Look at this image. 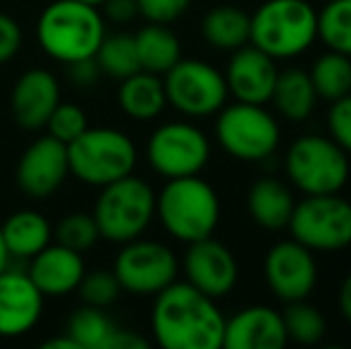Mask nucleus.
I'll list each match as a JSON object with an SVG mask.
<instances>
[{"mask_svg": "<svg viewBox=\"0 0 351 349\" xmlns=\"http://www.w3.org/2000/svg\"><path fill=\"white\" fill-rule=\"evenodd\" d=\"M225 321L215 299L191 282H170L151 309L153 340L162 349H220Z\"/></svg>", "mask_w": 351, "mask_h": 349, "instance_id": "nucleus-1", "label": "nucleus"}, {"mask_svg": "<svg viewBox=\"0 0 351 349\" xmlns=\"http://www.w3.org/2000/svg\"><path fill=\"white\" fill-rule=\"evenodd\" d=\"M106 34L101 8L82 0H53L36 19V41L41 51L65 65L96 56Z\"/></svg>", "mask_w": 351, "mask_h": 349, "instance_id": "nucleus-2", "label": "nucleus"}, {"mask_svg": "<svg viewBox=\"0 0 351 349\" xmlns=\"http://www.w3.org/2000/svg\"><path fill=\"white\" fill-rule=\"evenodd\" d=\"M220 213V196L199 175L167 180L156 194V218L177 242L191 244L213 237Z\"/></svg>", "mask_w": 351, "mask_h": 349, "instance_id": "nucleus-3", "label": "nucleus"}, {"mask_svg": "<svg viewBox=\"0 0 351 349\" xmlns=\"http://www.w3.org/2000/svg\"><path fill=\"white\" fill-rule=\"evenodd\" d=\"M318 38V12L308 0H265L251 14L249 43L275 60H291Z\"/></svg>", "mask_w": 351, "mask_h": 349, "instance_id": "nucleus-4", "label": "nucleus"}, {"mask_svg": "<svg viewBox=\"0 0 351 349\" xmlns=\"http://www.w3.org/2000/svg\"><path fill=\"white\" fill-rule=\"evenodd\" d=\"M93 220L101 239L110 244H125L141 237L156 218V191L146 180L134 173L101 186Z\"/></svg>", "mask_w": 351, "mask_h": 349, "instance_id": "nucleus-5", "label": "nucleus"}, {"mask_svg": "<svg viewBox=\"0 0 351 349\" xmlns=\"http://www.w3.org/2000/svg\"><path fill=\"white\" fill-rule=\"evenodd\" d=\"M70 175L88 186H106L132 175L136 168V144L115 127H86L67 144Z\"/></svg>", "mask_w": 351, "mask_h": 349, "instance_id": "nucleus-6", "label": "nucleus"}, {"mask_svg": "<svg viewBox=\"0 0 351 349\" xmlns=\"http://www.w3.org/2000/svg\"><path fill=\"white\" fill-rule=\"evenodd\" d=\"M285 173L304 196L339 194L351 177L349 154L323 134H304L285 154Z\"/></svg>", "mask_w": 351, "mask_h": 349, "instance_id": "nucleus-7", "label": "nucleus"}, {"mask_svg": "<svg viewBox=\"0 0 351 349\" xmlns=\"http://www.w3.org/2000/svg\"><path fill=\"white\" fill-rule=\"evenodd\" d=\"M215 115V139L232 158L263 163L280 149V122L261 103H225Z\"/></svg>", "mask_w": 351, "mask_h": 349, "instance_id": "nucleus-8", "label": "nucleus"}, {"mask_svg": "<svg viewBox=\"0 0 351 349\" xmlns=\"http://www.w3.org/2000/svg\"><path fill=\"white\" fill-rule=\"evenodd\" d=\"M291 239L311 252H339L351 244V201L339 194H315L296 201L289 218Z\"/></svg>", "mask_w": 351, "mask_h": 349, "instance_id": "nucleus-9", "label": "nucleus"}, {"mask_svg": "<svg viewBox=\"0 0 351 349\" xmlns=\"http://www.w3.org/2000/svg\"><path fill=\"white\" fill-rule=\"evenodd\" d=\"M167 106L186 117L215 115L227 103V82L217 67L199 58H180L162 75Z\"/></svg>", "mask_w": 351, "mask_h": 349, "instance_id": "nucleus-10", "label": "nucleus"}, {"mask_svg": "<svg viewBox=\"0 0 351 349\" xmlns=\"http://www.w3.org/2000/svg\"><path fill=\"white\" fill-rule=\"evenodd\" d=\"M146 160L165 180L201 175L210 160V139L191 122H165L148 136Z\"/></svg>", "mask_w": 351, "mask_h": 349, "instance_id": "nucleus-11", "label": "nucleus"}, {"mask_svg": "<svg viewBox=\"0 0 351 349\" xmlns=\"http://www.w3.org/2000/svg\"><path fill=\"white\" fill-rule=\"evenodd\" d=\"M120 247V254L112 263V273L122 292L134 297H156L177 280L180 263L167 244L136 237Z\"/></svg>", "mask_w": 351, "mask_h": 349, "instance_id": "nucleus-12", "label": "nucleus"}, {"mask_svg": "<svg viewBox=\"0 0 351 349\" xmlns=\"http://www.w3.org/2000/svg\"><path fill=\"white\" fill-rule=\"evenodd\" d=\"M265 282L280 302H299L318 285V263L308 247L296 239H282L273 244L263 261Z\"/></svg>", "mask_w": 351, "mask_h": 349, "instance_id": "nucleus-13", "label": "nucleus"}, {"mask_svg": "<svg viewBox=\"0 0 351 349\" xmlns=\"http://www.w3.org/2000/svg\"><path fill=\"white\" fill-rule=\"evenodd\" d=\"M70 175V158L67 144L58 141L56 136L43 134L34 139L19 156L14 168V182L34 201L51 199Z\"/></svg>", "mask_w": 351, "mask_h": 349, "instance_id": "nucleus-14", "label": "nucleus"}, {"mask_svg": "<svg viewBox=\"0 0 351 349\" xmlns=\"http://www.w3.org/2000/svg\"><path fill=\"white\" fill-rule=\"evenodd\" d=\"M184 275L186 282L196 289L217 299L227 297L239 280V263L227 244L213 237L191 242L184 254Z\"/></svg>", "mask_w": 351, "mask_h": 349, "instance_id": "nucleus-15", "label": "nucleus"}, {"mask_svg": "<svg viewBox=\"0 0 351 349\" xmlns=\"http://www.w3.org/2000/svg\"><path fill=\"white\" fill-rule=\"evenodd\" d=\"M278 75H280L278 60L270 58L268 53L258 51L256 46H251V43H246V46L232 51V58L227 62V70H225L227 91L237 101L265 106L273 98Z\"/></svg>", "mask_w": 351, "mask_h": 349, "instance_id": "nucleus-16", "label": "nucleus"}, {"mask_svg": "<svg viewBox=\"0 0 351 349\" xmlns=\"http://www.w3.org/2000/svg\"><path fill=\"white\" fill-rule=\"evenodd\" d=\"M60 103V82L46 67H32L17 77L10 93V110L22 130L38 132Z\"/></svg>", "mask_w": 351, "mask_h": 349, "instance_id": "nucleus-17", "label": "nucleus"}, {"mask_svg": "<svg viewBox=\"0 0 351 349\" xmlns=\"http://www.w3.org/2000/svg\"><path fill=\"white\" fill-rule=\"evenodd\" d=\"M43 297L22 270L5 268L0 273V337H19L34 330L43 316Z\"/></svg>", "mask_w": 351, "mask_h": 349, "instance_id": "nucleus-18", "label": "nucleus"}, {"mask_svg": "<svg viewBox=\"0 0 351 349\" xmlns=\"http://www.w3.org/2000/svg\"><path fill=\"white\" fill-rule=\"evenodd\" d=\"M84 273H86V263H84L82 254L58 242H51L36 256L29 258L27 270V275L36 285L38 292L51 299L77 292Z\"/></svg>", "mask_w": 351, "mask_h": 349, "instance_id": "nucleus-19", "label": "nucleus"}, {"mask_svg": "<svg viewBox=\"0 0 351 349\" xmlns=\"http://www.w3.org/2000/svg\"><path fill=\"white\" fill-rule=\"evenodd\" d=\"M287 342L282 313L273 306H246L225 321L222 347L227 349H282Z\"/></svg>", "mask_w": 351, "mask_h": 349, "instance_id": "nucleus-20", "label": "nucleus"}, {"mask_svg": "<svg viewBox=\"0 0 351 349\" xmlns=\"http://www.w3.org/2000/svg\"><path fill=\"white\" fill-rule=\"evenodd\" d=\"M294 191L275 177H261L246 194V208L256 225L265 230H285L294 213Z\"/></svg>", "mask_w": 351, "mask_h": 349, "instance_id": "nucleus-21", "label": "nucleus"}, {"mask_svg": "<svg viewBox=\"0 0 351 349\" xmlns=\"http://www.w3.org/2000/svg\"><path fill=\"white\" fill-rule=\"evenodd\" d=\"M0 234H3L10 258L29 261L53 242V225L38 210L22 208L8 215V220L0 225Z\"/></svg>", "mask_w": 351, "mask_h": 349, "instance_id": "nucleus-22", "label": "nucleus"}, {"mask_svg": "<svg viewBox=\"0 0 351 349\" xmlns=\"http://www.w3.org/2000/svg\"><path fill=\"white\" fill-rule=\"evenodd\" d=\"M117 106L127 117L139 122L156 120L167 106L165 84L160 75L139 70L134 75L120 80L117 88Z\"/></svg>", "mask_w": 351, "mask_h": 349, "instance_id": "nucleus-23", "label": "nucleus"}, {"mask_svg": "<svg viewBox=\"0 0 351 349\" xmlns=\"http://www.w3.org/2000/svg\"><path fill=\"white\" fill-rule=\"evenodd\" d=\"M270 103L285 120L306 122L318 106V91H315L308 72L299 70V67H289L278 75Z\"/></svg>", "mask_w": 351, "mask_h": 349, "instance_id": "nucleus-24", "label": "nucleus"}, {"mask_svg": "<svg viewBox=\"0 0 351 349\" xmlns=\"http://www.w3.org/2000/svg\"><path fill=\"white\" fill-rule=\"evenodd\" d=\"M201 34L215 51H237L251 36V14L234 5H217L201 19Z\"/></svg>", "mask_w": 351, "mask_h": 349, "instance_id": "nucleus-25", "label": "nucleus"}, {"mask_svg": "<svg viewBox=\"0 0 351 349\" xmlns=\"http://www.w3.org/2000/svg\"><path fill=\"white\" fill-rule=\"evenodd\" d=\"M134 43L141 70L153 72V75L162 77L182 58L180 36L167 24L148 22L134 34Z\"/></svg>", "mask_w": 351, "mask_h": 349, "instance_id": "nucleus-26", "label": "nucleus"}, {"mask_svg": "<svg viewBox=\"0 0 351 349\" xmlns=\"http://www.w3.org/2000/svg\"><path fill=\"white\" fill-rule=\"evenodd\" d=\"M122 328L101 306H79L67 321V335L79 349H115Z\"/></svg>", "mask_w": 351, "mask_h": 349, "instance_id": "nucleus-27", "label": "nucleus"}, {"mask_svg": "<svg viewBox=\"0 0 351 349\" xmlns=\"http://www.w3.org/2000/svg\"><path fill=\"white\" fill-rule=\"evenodd\" d=\"M318 98L323 101H337L351 93V58L337 51H328L315 58L308 70Z\"/></svg>", "mask_w": 351, "mask_h": 349, "instance_id": "nucleus-28", "label": "nucleus"}, {"mask_svg": "<svg viewBox=\"0 0 351 349\" xmlns=\"http://www.w3.org/2000/svg\"><path fill=\"white\" fill-rule=\"evenodd\" d=\"M93 58L101 67V75H108L117 82L141 70L134 34H106Z\"/></svg>", "mask_w": 351, "mask_h": 349, "instance_id": "nucleus-29", "label": "nucleus"}, {"mask_svg": "<svg viewBox=\"0 0 351 349\" xmlns=\"http://www.w3.org/2000/svg\"><path fill=\"white\" fill-rule=\"evenodd\" d=\"M282 321H285L287 340L296 345H318L328 333V321L320 309L306 299L287 304V309L282 311Z\"/></svg>", "mask_w": 351, "mask_h": 349, "instance_id": "nucleus-30", "label": "nucleus"}, {"mask_svg": "<svg viewBox=\"0 0 351 349\" xmlns=\"http://www.w3.org/2000/svg\"><path fill=\"white\" fill-rule=\"evenodd\" d=\"M318 38L328 51L351 58V0H328L318 12Z\"/></svg>", "mask_w": 351, "mask_h": 349, "instance_id": "nucleus-31", "label": "nucleus"}, {"mask_svg": "<svg viewBox=\"0 0 351 349\" xmlns=\"http://www.w3.org/2000/svg\"><path fill=\"white\" fill-rule=\"evenodd\" d=\"M53 239L62 247L84 254L101 239V232H98L93 213L74 210V213H67L65 218L58 220V225L53 228Z\"/></svg>", "mask_w": 351, "mask_h": 349, "instance_id": "nucleus-32", "label": "nucleus"}, {"mask_svg": "<svg viewBox=\"0 0 351 349\" xmlns=\"http://www.w3.org/2000/svg\"><path fill=\"white\" fill-rule=\"evenodd\" d=\"M77 292H79V297H82V302L88 304V306L108 309L117 302V297L122 294V287L112 270L98 268V270H86V273H84Z\"/></svg>", "mask_w": 351, "mask_h": 349, "instance_id": "nucleus-33", "label": "nucleus"}, {"mask_svg": "<svg viewBox=\"0 0 351 349\" xmlns=\"http://www.w3.org/2000/svg\"><path fill=\"white\" fill-rule=\"evenodd\" d=\"M88 127V117L84 112V108H79L77 103H58L56 110L51 112L46 122V134L56 136L62 144H70V141L77 139L84 130Z\"/></svg>", "mask_w": 351, "mask_h": 349, "instance_id": "nucleus-34", "label": "nucleus"}, {"mask_svg": "<svg viewBox=\"0 0 351 349\" xmlns=\"http://www.w3.org/2000/svg\"><path fill=\"white\" fill-rule=\"evenodd\" d=\"M328 130L330 136L351 156V93L330 103Z\"/></svg>", "mask_w": 351, "mask_h": 349, "instance_id": "nucleus-35", "label": "nucleus"}, {"mask_svg": "<svg viewBox=\"0 0 351 349\" xmlns=\"http://www.w3.org/2000/svg\"><path fill=\"white\" fill-rule=\"evenodd\" d=\"M139 17L153 24H172L191 8V0H136Z\"/></svg>", "mask_w": 351, "mask_h": 349, "instance_id": "nucleus-36", "label": "nucleus"}, {"mask_svg": "<svg viewBox=\"0 0 351 349\" xmlns=\"http://www.w3.org/2000/svg\"><path fill=\"white\" fill-rule=\"evenodd\" d=\"M22 48V27L14 17L0 12V65H8Z\"/></svg>", "mask_w": 351, "mask_h": 349, "instance_id": "nucleus-37", "label": "nucleus"}, {"mask_svg": "<svg viewBox=\"0 0 351 349\" xmlns=\"http://www.w3.org/2000/svg\"><path fill=\"white\" fill-rule=\"evenodd\" d=\"M101 8H103V17L115 24H130L139 17L136 0H106Z\"/></svg>", "mask_w": 351, "mask_h": 349, "instance_id": "nucleus-38", "label": "nucleus"}, {"mask_svg": "<svg viewBox=\"0 0 351 349\" xmlns=\"http://www.w3.org/2000/svg\"><path fill=\"white\" fill-rule=\"evenodd\" d=\"M67 75L77 86H93L101 77V67H98L96 58H86V60H77L67 65Z\"/></svg>", "mask_w": 351, "mask_h": 349, "instance_id": "nucleus-39", "label": "nucleus"}, {"mask_svg": "<svg viewBox=\"0 0 351 349\" xmlns=\"http://www.w3.org/2000/svg\"><path fill=\"white\" fill-rule=\"evenodd\" d=\"M337 304H339V311H342L344 321L351 323V270L349 275L342 280V287H339L337 294Z\"/></svg>", "mask_w": 351, "mask_h": 349, "instance_id": "nucleus-40", "label": "nucleus"}, {"mask_svg": "<svg viewBox=\"0 0 351 349\" xmlns=\"http://www.w3.org/2000/svg\"><path fill=\"white\" fill-rule=\"evenodd\" d=\"M41 347L43 349H79L77 342H74L67 333H65V335H60V337H51V340L41 342Z\"/></svg>", "mask_w": 351, "mask_h": 349, "instance_id": "nucleus-41", "label": "nucleus"}, {"mask_svg": "<svg viewBox=\"0 0 351 349\" xmlns=\"http://www.w3.org/2000/svg\"><path fill=\"white\" fill-rule=\"evenodd\" d=\"M10 254H8V247H5V242H3V234H0V273H3L5 268H10Z\"/></svg>", "mask_w": 351, "mask_h": 349, "instance_id": "nucleus-42", "label": "nucleus"}, {"mask_svg": "<svg viewBox=\"0 0 351 349\" xmlns=\"http://www.w3.org/2000/svg\"><path fill=\"white\" fill-rule=\"evenodd\" d=\"M82 3H86V5H96V8H101L106 0H82Z\"/></svg>", "mask_w": 351, "mask_h": 349, "instance_id": "nucleus-43", "label": "nucleus"}]
</instances>
